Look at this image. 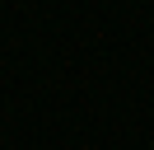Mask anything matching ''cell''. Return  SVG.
Listing matches in <instances>:
<instances>
[{"label":"cell","mask_w":154,"mask_h":150,"mask_svg":"<svg viewBox=\"0 0 154 150\" xmlns=\"http://www.w3.org/2000/svg\"><path fill=\"white\" fill-rule=\"evenodd\" d=\"M149 150H154V141H149Z\"/></svg>","instance_id":"6da1fadb"}]
</instances>
